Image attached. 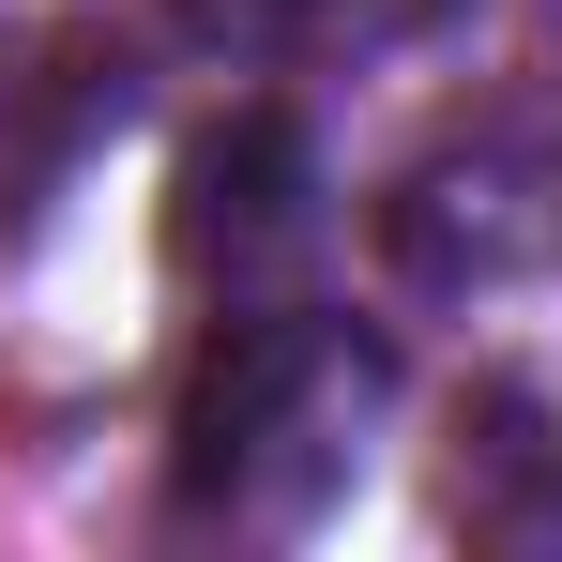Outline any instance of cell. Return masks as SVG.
I'll return each mask as SVG.
<instances>
[{"instance_id":"obj_1","label":"cell","mask_w":562,"mask_h":562,"mask_svg":"<svg viewBox=\"0 0 562 562\" xmlns=\"http://www.w3.org/2000/svg\"><path fill=\"white\" fill-rule=\"evenodd\" d=\"M395 411V350L319 319V304H244L183 380L168 441V517L183 532H304Z\"/></svg>"},{"instance_id":"obj_2","label":"cell","mask_w":562,"mask_h":562,"mask_svg":"<svg viewBox=\"0 0 562 562\" xmlns=\"http://www.w3.org/2000/svg\"><path fill=\"white\" fill-rule=\"evenodd\" d=\"M122 106H137V77H122L106 31H31V46H0V213H31Z\"/></svg>"},{"instance_id":"obj_3","label":"cell","mask_w":562,"mask_h":562,"mask_svg":"<svg viewBox=\"0 0 562 562\" xmlns=\"http://www.w3.org/2000/svg\"><path fill=\"white\" fill-rule=\"evenodd\" d=\"M457 0H183L198 46H228V61H259V77H319V61H395V46H426Z\"/></svg>"},{"instance_id":"obj_4","label":"cell","mask_w":562,"mask_h":562,"mask_svg":"<svg viewBox=\"0 0 562 562\" xmlns=\"http://www.w3.org/2000/svg\"><path fill=\"white\" fill-rule=\"evenodd\" d=\"M289 228H304V137H289V122H228V137L183 168V259L213 274V244L259 259Z\"/></svg>"}]
</instances>
